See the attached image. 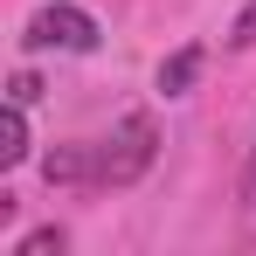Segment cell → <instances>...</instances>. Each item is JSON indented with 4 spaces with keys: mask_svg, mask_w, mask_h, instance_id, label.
I'll use <instances>...</instances> for the list:
<instances>
[{
    "mask_svg": "<svg viewBox=\"0 0 256 256\" xmlns=\"http://www.w3.org/2000/svg\"><path fill=\"white\" fill-rule=\"evenodd\" d=\"M152 152H160V132H152V118L132 111L125 125L111 132V146H97V180L104 187H132L138 173L152 166Z\"/></svg>",
    "mask_w": 256,
    "mask_h": 256,
    "instance_id": "1",
    "label": "cell"
},
{
    "mask_svg": "<svg viewBox=\"0 0 256 256\" xmlns=\"http://www.w3.org/2000/svg\"><path fill=\"white\" fill-rule=\"evenodd\" d=\"M28 48H97V21H90L84 7H42L35 21H28Z\"/></svg>",
    "mask_w": 256,
    "mask_h": 256,
    "instance_id": "2",
    "label": "cell"
},
{
    "mask_svg": "<svg viewBox=\"0 0 256 256\" xmlns=\"http://www.w3.org/2000/svg\"><path fill=\"white\" fill-rule=\"evenodd\" d=\"M48 187H70V180H97V146H56L42 160Z\"/></svg>",
    "mask_w": 256,
    "mask_h": 256,
    "instance_id": "3",
    "label": "cell"
},
{
    "mask_svg": "<svg viewBox=\"0 0 256 256\" xmlns=\"http://www.w3.org/2000/svg\"><path fill=\"white\" fill-rule=\"evenodd\" d=\"M201 62H208V56H201L194 42L173 48L166 62H160V90H166V97H187V90H194V76H201Z\"/></svg>",
    "mask_w": 256,
    "mask_h": 256,
    "instance_id": "4",
    "label": "cell"
},
{
    "mask_svg": "<svg viewBox=\"0 0 256 256\" xmlns=\"http://www.w3.org/2000/svg\"><path fill=\"white\" fill-rule=\"evenodd\" d=\"M28 104H14L7 97V111H0V166H21L28 160V118H21Z\"/></svg>",
    "mask_w": 256,
    "mask_h": 256,
    "instance_id": "5",
    "label": "cell"
},
{
    "mask_svg": "<svg viewBox=\"0 0 256 256\" xmlns=\"http://www.w3.org/2000/svg\"><path fill=\"white\" fill-rule=\"evenodd\" d=\"M56 250H62V228H35V236H28L14 256H56Z\"/></svg>",
    "mask_w": 256,
    "mask_h": 256,
    "instance_id": "6",
    "label": "cell"
},
{
    "mask_svg": "<svg viewBox=\"0 0 256 256\" xmlns=\"http://www.w3.org/2000/svg\"><path fill=\"white\" fill-rule=\"evenodd\" d=\"M7 97H14V104H35V97H42V84H35L28 70H14V76H7Z\"/></svg>",
    "mask_w": 256,
    "mask_h": 256,
    "instance_id": "7",
    "label": "cell"
},
{
    "mask_svg": "<svg viewBox=\"0 0 256 256\" xmlns=\"http://www.w3.org/2000/svg\"><path fill=\"white\" fill-rule=\"evenodd\" d=\"M228 42H236V48H250V42H256V0L242 7V14H236V28H228Z\"/></svg>",
    "mask_w": 256,
    "mask_h": 256,
    "instance_id": "8",
    "label": "cell"
},
{
    "mask_svg": "<svg viewBox=\"0 0 256 256\" xmlns=\"http://www.w3.org/2000/svg\"><path fill=\"white\" fill-rule=\"evenodd\" d=\"M250 194H256V152H250Z\"/></svg>",
    "mask_w": 256,
    "mask_h": 256,
    "instance_id": "9",
    "label": "cell"
}]
</instances>
